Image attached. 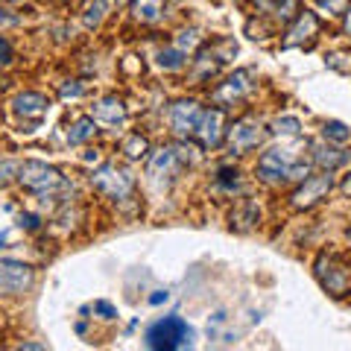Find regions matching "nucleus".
<instances>
[{"label": "nucleus", "mask_w": 351, "mask_h": 351, "mask_svg": "<svg viewBox=\"0 0 351 351\" xmlns=\"http://www.w3.org/2000/svg\"><path fill=\"white\" fill-rule=\"evenodd\" d=\"M147 346L164 348V351L193 346V328L184 322L182 316H164V319L147 328Z\"/></svg>", "instance_id": "obj_1"}, {"label": "nucleus", "mask_w": 351, "mask_h": 351, "mask_svg": "<svg viewBox=\"0 0 351 351\" xmlns=\"http://www.w3.org/2000/svg\"><path fill=\"white\" fill-rule=\"evenodd\" d=\"M258 176L263 182H284V179H304L307 164L295 161L290 149H272L258 161Z\"/></svg>", "instance_id": "obj_2"}, {"label": "nucleus", "mask_w": 351, "mask_h": 351, "mask_svg": "<svg viewBox=\"0 0 351 351\" xmlns=\"http://www.w3.org/2000/svg\"><path fill=\"white\" fill-rule=\"evenodd\" d=\"M18 182L32 193H50V191H59L64 184L59 170H53V167H47V164H41V161L18 164Z\"/></svg>", "instance_id": "obj_3"}, {"label": "nucleus", "mask_w": 351, "mask_h": 351, "mask_svg": "<svg viewBox=\"0 0 351 351\" xmlns=\"http://www.w3.org/2000/svg\"><path fill=\"white\" fill-rule=\"evenodd\" d=\"M94 188L100 191L103 196H108V199H132V193H135V184H132V176L126 170L114 167V164H106V167H100L94 176H91Z\"/></svg>", "instance_id": "obj_4"}, {"label": "nucleus", "mask_w": 351, "mask_h": 351, "mask_svg": "<svg viewBox=\"0 0 351 351\" xmlns=\"http://www.w3.org/2000/svg\"><path fill=\"white\" fill-rule=\"evenodd\" d=\"M36 272L21 261H0V295H21L32 287Z\"/></svg>", "instance_id": "obj_5"}, {"label": "nucleus", "mask_w": 351, "mask_h": 351, "mask_svg": "<svg viewBox=\"0 0 351 351\" xmlns=\"http://www.w3.org/2000/svg\"><path fill=\"white\" fill-rule=\"evenodd\" d=\"M263 126L258 123V120H240V123H234L232 129H228V147H232V152H249V149H255L261 147V141H263Z\"/></svg>", "instance_id": "obj_6"}, {"label": "nucleus", "mask_w": 351, "mask_h": 351, "mask_svg": "<svg viewBox=\"0 0 351 351\" xmlns=\"http://www.w3.org/2000/svg\"><path fill=\"white\" fill-rule=\"evenodd\" d=\"M331 184H334L331 173L313 176V179H307V182L302 184V191L293 193V205H295V208H311V205H316L328 191H331Z\"/></svg>", "instance_id": "obj_7"}, {"label": "nucleus", "mask_w": 351, "mask_h": 351, "mask_svg": "<svg viewBox=\"0 0 351 351\" xmlns=\"http://www.w3.org/2000/svg\"><path fill=\"white\" fill-rule=\"evenodd\" d=\"M199 117H202V108L196 106L193 100H182L173 106V114H170V123L179 135H193L196 126H199Z\"/></svg>", "instance_id": "obj_8"}, {"label": "nucleus", "mask_w": 351, "mask_h": 351, "mask_svg": "<svg viewBox=\"0 0 351 351\" xmlns=\"http://www.w3.org/2000/svg\"><path fill=\"white\" fill-rule=\"evenodd\" d=\"M249 76H252L249 71H237L234 76H228V80L214 91V100L217 103H234V100H240V97H246L252 91Z\"/></svg>", "instance_id": "obj_9"}, {"label": "nucleus", "mask_w": 351, "mask_h": 351, "mask_svg": "<svg viewBox=\"0 0 351 351\" xmlns=\"http://www.w3.org/2000/svg\"><path fill=\"white\" fill-rule=\"evenodd\" d=\"M223 112L219 108H211V112H202L199 117V126H196L193 135H199L202 147H217L219 141H223Z\"/></svg>", "instance_id": "obj_10"}, {"label": "nucleus", "mask_w": 351, "mask_h": 351, "mask_svg": "<svg viewBox=\"0 0 351 351\" xmlns=\"http://www.w3.org/2000/svg\"><path fill=\"white\" fill-rule=\"evenodd\" d=\"M91 117L106 120V123H117V120L126 117V108H123V103H120L117 97H103V100H97L91 106Z\"/></svg>", "instance_id": "obj_11"}, {"label": "nucleus", "mask_w": 351, "mask_h": 351, "mask_svg": "<svg viewBox=\"0 0 351 351\" xmlns=\"http://www.w3.org/2000/svg\"><path fill=\"white\" fill-rule=\"evenodd\" d=\"M12 106H15V112H18L21 117H41L44 112H47V100H44L41 94H36V91L18 94Z\"/></svg>", "instance_id": "obj_12"}, {"label": "nucleus", "mask_w": 351, "mask_h": 351, "mask_svg": "<svg viewBox=\"0 0 351 351\" xmlns=\"http://www.w3.org/2000/svg\"><path fill=\"white\" fill-rule=\"evenodd\" d=\"M313 32H316V18L311 12H304V15H299V24L287 32L284 44H287V47H293V44H302L307 38H313Z\"/></svg>", "instance_id": "obj_13"}, {"label": "nucleus", "mask_w": 351, "mask_h": 351, "mask_svg": "<svg viewBox=\"0 0 351 351\" xmlns=\"http://www.w3.org/2000/svg\"><path fill=\"white\" fill-rule=\"evenodd\" d=\"M161 12H164V0H135V3H132V15L138 21H144V24L158 21Z\"/></svg>", "instance_id": "obj_14"}, {"label": "nucleus", "mask_w": 351, "mask_h": 351, "mask_svg": "<svg viewBox=\"0 0 351 351\" xmlns=\"http://www.w3.org/2000/svg\"><path fill=\"white\" fill-rule=\"evenodd\" d=\"M94 132H97L94 117H82V120H76V123L68 129V141H71V144H82V141L94 138Z\"/></svg>", "instance_id": "obj_15"}, {"label": "nucleus", "mask_w": 351, "mask_h": 351, "mask_svg": "<svg viewBox=\"0 0 351 351\" xmlns=\"http://www.w3.org/2000/svg\"><path fill=\"white\" fill-rule=\"evenodd\" d=\"M316 161H322L328 170H334V167H339V164L346 161V156L339 149H331V147H328V149L325 147H316Z\"/></svg>", "instance_id": "obj_16"}, {"label": "nucleus", "mask_w": 351, "mask_h": 351, "mask_svg": "<svg viewBox=\"0 0 351 351\" xmlns=\"http://www.w3.org/2000/svg\"><path fill=\"white\" fill-rule=\"evenodd\" d=\"M123 152L129 158H141L147 152V141L141 138V135H129L126 141H123Z\"/></svg>", "instance_id": "obj_17"}, {"label": "nucleus", "mask_w": 351, "mask_h": 351, "mask_svg": "<svg viewBox=\"0 0 351 351\" xmlns=\"http://www.w3.org/2000/svg\"><path fill=\"white\" fill-rule=\"evenodd\" d=\"M106 9H108V0H94L91 6H88V15H85V24L88 27H97L103 21V15H106Z\"/></svg>", "instance_id": "obj_18"}, {"label": "nucleus", "mask_w": 351, "mask_h": 351, "mask_svg": "<svg viewBox=\"0 0 351 351\" xmlns=\"http://www.w3.org/2000/svg\"><path fill=\"white\" fill-rule=\"evenodd\" d=\"M325 138H334V141H348V129L343 123H328L325 126Z\"/></svg>", "instance_id": "obj_19"}, {"label": "nucleus", "mask_w": 351, "mask_h": 351, "mask_svg": "<svg viewBox=\"0 0 351 351\" xmlns=\"http://www.w3.org/2000/svg\"><path fill=\"white\" fill-rule=\"evenodd\" d=\"M276 132L295 135V132H299V120H295V117H284V120H278V123H276Z\"/></svg>", "instance_id": "obj_20"}, {"label": "nucleus", "mask_w": 351, "mask_h": 351, "mask_svg": "<svg viewBox=\"0 0 351 351\" xmlns=\"http://www.w3.org/2000/svg\"><path fill=\"white\" fill-rule=\"evenodd\" d=\"M161 64H164V68H182V53L179 50L161 53Z\"/></svg>", "instance_id": "obj_21"}, {"label": "nucleus", "mask_w": 351, "mask_h": 351, "mask_svg": "<svg viewBox=\"0 0 351 351\" xmlns=\"http://www.w3.org/2000/svg\"><path fill=\"white\" fill-rule=\"evenodd\" d=\"M12 173H18V164L15 161H0V188L12 179Z\"/></svg>", "instance_id": "obj_22"}, {"label": "nucleus", "mask_w": 351, "mask_h": 351, "mask_svg": "<svg viewBox=\"0 0 351 351\" xmlns=\"http://www.w3.org/2000/svg\"><path fill=\"white\" fill-rule=\"evenodd\" d=\"M12 62V47H9L6 38H0V64H9Z\"/></svg>", "instance_id": "obj_23"}, {"label": "nucleus", "mask_w": 351, "mask_h": 351, "mask_svg": "<svg viewBox=\"0 0 351 351\" xmlns=\"http://www.w3.org/2000/svg\"><path fill=\"white\" fill-rule=\"evenodd\" d=\"M94 311H97V313H103L106 319H112V316H114V307H112V304H106V302H97V304H94Z\"/></svg>", "instance_id": "obj_24"}, {"label": "nucleus", "mask_w": 351, "mask_h": 351, "mask_svg": "<svg viewBox=\"0 0 351 351\" xmlns=\"http://www.w3.org/2000/svg\"><path fill=\"white\" fill-rule=\"evenodd\" d=\"M6 240H9V234H6V232H0V249H3V243H6Z\"/></svg>", "instance_id": "obj_25"}, {"label": "nucleus", "mask_w": 351, "mask_h": 351, "mask_svg": "<svg viewBox=\"0 0 351 351\" xmlns=\"http://www.w3.org/2000/svg\"><path fill=\"white\" fill-rule=\"evenodd\" d=\"M343 191H346V193H348V196H351V176H348V182H346V184H343Z\"/></svg>", "instance_id": "obj_26"}, {"label": "nucleus", "mask_w": 351, "mask_h": 351, "mask_svg": "<svg viewBox=\"0 0 351 351\" xmlns=\"http://www.w3.org/2000/svg\"><path fill=\"white\" fill-rule=\"evenodd\" d=\"M346 29H348V32H351V15H348V18H346Z\"/></svg>", "instance_id": "obj_27"}, {"label": "nucleus", "mask_w": 351, "mask_h": 351, "mask_svg": "<svg viewBox=\"0 0 351 351\" xmlns=\"http://www.w3.org/2000/svg\"><path fill=\"white\" fill-rule=\"evenodd\" d=\"M9 3H21V0H9Z\"/></svg>", "instance_id": "obj_28"}]
</instances>
